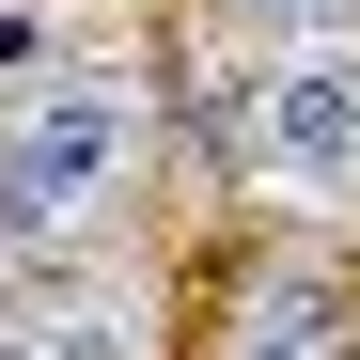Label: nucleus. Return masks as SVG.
<instances>
[{
    "label": "nucleus",
    "instance_id": "1",
    "mask_svg": "<svg viewBox=\"0 0 360 360\" xmlns=\"http://www.w3.org/2000/svg\"><path fill=\"white\" fill-rule=\"evenodd\" d=\"M110 188H126V94L47 79L16 126H0V219H16V235H63V219H94Z\"/></svg>",
    "mask_w": 360,
    "mask_h": 360
},
{
    "label": "nucleus",
    "instance_id": "2",
    "mask_svg": "<svg viewBox=\"0 0 360 360\" xmlns=\"http://www.w3.org/2000/svg\"><path fill=\"white\" fill-rule=\"evenodd\" d=\"M251 141H266V172H282V188H345V172H360V63H329V47L266 63Z\"/></svg>",
    "mask_w": 360,
    "mask_h": 360
},
{
    "label": "nucleus",
    "instance_id": "3",
    "mask_svg": "<svg viewBox=\"0 0 360 360\" xmlns=\"http://www.w3.org/2000/svg\"><path fill=\"white\" fill-rule=\"evenodd\" d=\"M329 282H251V314H235V345L219 360H329Z\"/></svg>",
    "mask_w": 360,
    "mask_h": 360
},
{
    "label": "nucleus",
    "instance_id": "4",
    "mask_svg": "<svg viewBox=\"0 0 360 360\" xmlns=\"http://www.w3.org/2000/svg\"><path fill=\"white\" fill-rule=\"evenodd\" d=\"M251 16H266V32H329L345 0H251Z\"/></svg>",
    "mask_w": 360,
    "mask_h": 360
}]
</instances>
